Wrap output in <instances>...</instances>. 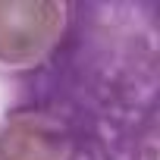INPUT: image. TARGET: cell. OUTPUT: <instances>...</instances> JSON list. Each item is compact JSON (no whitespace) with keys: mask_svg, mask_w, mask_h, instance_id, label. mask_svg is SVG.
I'll return each instance as SVG.
<instances>
[{"mask_svg":"<svg viewBox=\"0 0 160 160\" xmlns=\"http://www.w3.org/2000/svg\"><path fill=\"white\" fill-rule=\"evenodd\" d=\"M66 7L50 0H0V69L28 72L53 57Z\"/></svg>","mask_w":160,"mask_h":160,"instance_id":"6da1fadb","label":"cell"},{"mask_svg":"<svg viewBox=\"0 0 160 160\" xmlns=\"http://www.w3.org/2000/svg\"><path fill=\"white\" fill-rule=\"evenodd\" d=\"M0 160H78V135L47 110H13L0 122Z\"/></svg>","mask_w":160,"mask_h":160,"instance_id":"7a4b0ae2","label":"cell"}]
</instances>
